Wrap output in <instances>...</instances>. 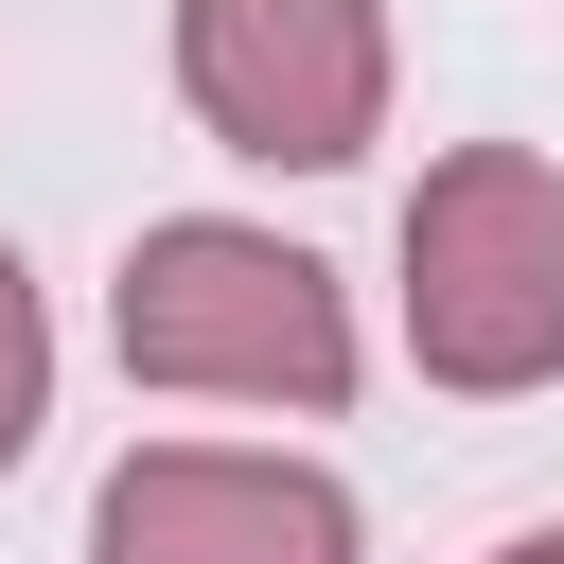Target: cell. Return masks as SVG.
I'll list each match as a JSON object with an SVG mask.
<instances>
[{"label": "cell", "instance_id": "obj_4", "mask_svg": "<svg viewBox=\"0 0 564 564\" xmlns=\"http://www.w3.org/2000/svg\"><path fill=\"white\" fill-rule=\"evenodd\" d=\"M88 564H370L352 494L264 441H141L88 494Z\"/></svg>", "mask_w": 564, "mask_h": 564}, {"label": "cell", "instance_id": "obj_6", "mask_svg": "<svg viewBox=\"0 0 564 564\" xmlns=\"http://www.w3.org/2000/svg\"><path fill=\"white\" fill-rule=\"evenodd\" d=\"M494 564H564V529H511V546H494Z\"/></svg>", "mask_w": 564, "mask_h": 564}, {"label": "cell", "instance_id": "obj_3", "mask_svg": "<svg viewBox=\"0 0 564 564\" xmlns=\"http://www.w3.org/2000/svg\"><path fill=\"white\" fill-rule=\"evenodd\" d=\"M176 106L264 176H352L388 141V0H176Z\"/></svg>", "mask_w": 564, "mask_h": 564}, {"label": "cell", "instance_id": "obj_5", "mask_svg": "<svg viewBox=\"0 0 564 564\" xmlns=\"http://www.w3.org/2000/svg\"><path fill=\"white\" fill-rule=\"evenodd\" d=\"M35 423H53V300H35V264L0 247V476L35 458Z\"/></svg>", "mask_w": 564, "mask_h": 564}, {"label": "cell", "instance_id": "obj_2", "mask_svg": "<svg viewBox=\"0 0 564 564\" xmlns=\"http://www.w3.org/2000/svg\"><path fill=\"white\" fill-rule=\"evenodd\" d=\"M405 352L458 405L564 388V176L529 141H458L405 194Z\"/></svg>", "mask_w": 564, "mask_h": 564}, {"label": "cell", "instance_id": "obj_1", "mask_svg": "<svg viewBox=\"0 0 564 564\" xmlns=\"http://www.w3.org/2000/svg\"><path fill=\"white\" fill-rule=\"evenodd\" d=\"M106 335L176 405H300V423L352 405V300H335V264L282 247V229H247V212H159L123 247V282H106Z\"/></svg>", "mask_w": 564, "mask_h": 564}]
</instances>
